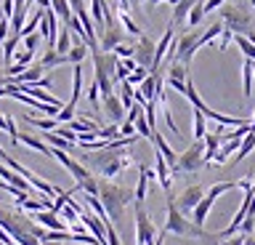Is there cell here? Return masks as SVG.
<instances>
[{
  "label": "cell",
  "instance_id": "6da1fadb",
  "mask_svg": "<svg viewBox=\"0 0 255 245\" xmlns=\"http://www.w3.org/2000/svg\"><path fill=\"white\" fill-rule=\"evenodd\" d=\"M80 160H83V165H88V171L96 173V176L112 179V176H117L120 171L130 168V165H133V155L128 152V147H120V149L104 147V149L83 152V155H80Z\"/></svg>",
  "mask_w": 255,
  "mask_h": 245
},
{
  "label": "cell",
  "instance_id": "7a4b0ae2",
  "mask_svg": "<svg viewBox=\"0 0 255 245\" xmlns=\"http://www.w3.org/2000/svg\"><path fill=\"white\" fill-rule=\"evenodd\" d=\"M162 232H165V235L189 237V240H202V243H207V245H218V240H221L218 235L205 232V227H197L191 219L183 216L173 197H167V221H165V229H162Z\"/></svg>",
  "mask_w": 255,
  "mask_h": 245
},
{
  "label": "cell",
  "instance_id": "3957f363",
  "mask_svg": "<svg viewBox=\"0 0 255 245\" xmlns=\"http://www.w3.org/2000/svg\"><path fill=\"white\" fill-rule=\"evenodd\" d=\"M96 197L101 200L104 211H107V219L115 221V219H120V213L133 203V189H128L123 184H115V181H109V179H99V195Z\"/></svg>",
  "mask_w": 255,
  "mask_h": 245
},
{
  "label": "cell",
  "instance_id": "277c9868",
  "mask_svg": "<svg viewBox=\"0 0 255 245\" xmlns=\"http://www.w3.org/2000/svg\"><path fill=\"white\" fill-rule=\"evenodd\" d=\"M221 21H223V27L231 29L234 35H253L255 29H253V11H250V5H245V3H223L221 5Z\"/></svg>",
  "mask_w": 255,
  "mask_h": 245
},
{
  "label": "cell",
  "instance_id": "5b68a950",
  "mask_svg": "<svg viewBox=\"0 0 255 245\" xmlns=\"http://www.w3.org/2000/svg\"><path fill=\"white\" fill-rule=\"evenodd\" d=\"M93 67H96V85H99L101 96L104 93H112L115 91V72H117V53L115 51H93Z\"/></svg>",
  "mask_w": 255,
  "mask_h": 245
},
{
  "label": "cell",
  "instance_id": "8992f818",
  "mask_svg": "<svg viewBox=\"0 0 255 245\" xmlns=\"http://www.w3.org/2000/svg\"><path fill=\"white\" fill-rule=\"evenodd\" d=\"M199 168H205V141L194 139V144L186 147L175 160V168L170 173H194Z\"/></svg>",
  "mask_w": 255,
  "mask_h": 245
},
{
  "label": "cell",
  "instance_id": "52a82bcc",
  "mask_svg": "<svg viewBox=\"0 0 255 245\" xmlns=\"http://www.w3.org/2000/svg\"><path fill=\"white\" fill-rule=\"evenodd\" d=\"M202 32H186L175 40V59L173 61H181L183 67H189V61L194 59V53L202 48V40H199Z\"/></svg>",
  "mask_w": 255,
  "mask_h": 245
},
{
  "label": "cell",
  "instance_id": "ba28073f",
  "mask_svg": "<svg viewBox=\"0 0 255 245\" xmlns=\"http://www.w3.org/2000/svg\"><path fill=\"white\" fill-rule=\"evenodd\" d=\"M154 237H157V227L151 224V219L146 216L143 205L135 203V243L138 245H151Z\"/></svg>",
  "mask_w": 255,
  "mask_h": 245
},
{
  "label": "cell",
  "instance_id": "9c48e42d",
  "mask_svg": "<svg viewBox=\"0 0 255 245\" xmlns=\"http://www.w3.org/2000/svg\"><path fill=\"white\" fill-rule=\"evenodd\" d=\"M128 40V32L123 29L120 21H109V24H104V29L99 32V48L101 51H115V45L125 43Z\"/></svg>",
  "mask_w": 255,
  "mask_h": 245
},
{
  "label": "cell",
  "instance_id": "30bf717a",
  "mask_svg": "<svg viewBox=\"0 0 255 245\" xmlns=\"http://www.w3.org/2000/svg\"><path fill=\"white\" fill-rule=\"evenodd\" d=\"M154 40L146 35H138V40L133 43V59H135V64L138 67H151V61H154Z\"/></svg>",
  "mask_w": 255,
  "mask_h": 245
},
{
  "label": "cell",
  "instance_id": "8fae6325",
  "mask_svg": "<svg viewBox=\"0 0 255 245\" xmlns=\"http://www.w3.org/2000/svg\"><path fill=\"white\" fill-rule=\"evenodd\" d=\"M101 104H104V112H107V117H109L112 123H123L125 120V107H123V101H120V96H117L115 91L104 93Z\"/></svg>",
  "mask_w": 255,
  "mask_h": 245
},
{
  "label": "cell",
  "instance_id": "7c38bea8",
  "mask_svg": "<svg viewBox=\"0 0 255 245\" xmlns=\"http://www.w3.org/2000/svg\"><path fill=\"white\" fill-rule=\"evenodd\" d=\"M202 197H205V189L199 187V184H191V187H186V189L181 192L178 200H175V197H173V200H175V205H178V211H181V213H186V211L194 208V205L202 200Z\"/></svg>",
  "mask_w": 255,
  "mask_h": 245
},
{
  "label": "cell",
  "instance_id": "4fadbf2b",
  "mask_svg": "<svg viewBox=\"0 0 255 245\" xmlns=\"http://www.w3.org/2000/svg\"><path fill=\"white\" fill-rule=\"evenodd\" d=\"M35 224H40L43 229H53V232H61V229H69V224L64 221L59 213L53 211H35Z\"/></svg>",
  "mask_w": 255,
  "mask_h": 245
},
{
  "label": "cell",
  "instance_id": "5bb4252c",
  "mask_svg": "<svg viewBox=\"0 0 255 245\" xmlns=\"http://www.w3.org/2000/svg\"><path fill=\"white\" fill-rule=\"evenodd\" d=\"M154 179L162 184V189L170 195V184H173V173H170V165L165 163V157L157 152V163H154Z\"/></svg>",
  "mask_w": 255,
  "mask_h": 245
},
{
  "label": "cell",
  "instance_id": "9a60e30c",
  "mask_svg": "<svg viewBox=\"0 0 255 245\" xmlns=\"http://www.w3.org/2000/svg\"><path fill=\"white\" fill-rule=\"evenodd\" d=\"M151 179H154V171H149V168H143V165H141L138 184H135V189H133V203L143 205V200H146V187H149V181H151Z\"/></svg>",
  "mask_w": 255,
  "mask_h": 245
},
{
  "label": "cell",
  "instance_id": "2e32d148",
  "mask_svg": "<svg viewBox=\"0 0 255 245\" xmlns=\"http://www.w3.org/2000/svg\"><path fill=\"white\" fill-rule=\"evenodd\" d=\"M16 141H19V144H24V147H29V149H37V152H40V155H45V157H53V149L48 147L45 141L35 139L32 133H19V136H16Z\"/></svg>",
  "mask_w": 255,
  "mask_h": 245
},
{
  "label": "cell",
  "instance_id": "e0dca14e",
  "mask_svg": "<svg viewBox=\"0 0 255 245\" xmlns=\"http://www.w3.org/2000/svg\"><path fill=\"white\" fill-rule=\"evenodd\" d=\"M24 123L32 125V128H40V131H56V125H59V120L56 117H35V115H24Z\"/></svg>",
  "mask_w": 255,
  "mask_h": 245
},
{
  "label": "cell",
  "instance_id": "ac0fdd59",
  "mask_svg": "<svg viewBox=\"0 0 255 245\" xmlns=\"http://www.w3.org/2000/svg\"><path fill=\"white\" fill-rule=\"evenodd\" d=\"M88 53H91V48H88L85 43H75L67 53H64V56H67V64H83Z\"/></svg>",
  "mask_w": 255,
  "mask_h": 245
},
{
  "label": "cell",
  "instance_id": "d6986e66",
  "mask_svg": "<svg viewBox=\"0 0 255 245\" xmlns=\"http://www.w3.org/2000/svg\"><path fill=\"white\" fill-rule=\"evenodd\" d=\"M202 141H205V165H207V163H213V157L221 147V133H205Z\"/></svg>",
  "mask_w": 255,
  "mask_h": 245
},
{
  "label": "cell",
  "instance_id": "ffe728a7",
  "mask_svg": "<svg viewBox=\"0 0 255 245\" xmlns=\"http://www.w3.org/2000/svg\"><path fill=\"white\" fill-rule=\"evenodd\" d=\"M72 45H75V43H72V32H69V27H61V29H59V35H56L53 51L64 56V53H67V51L72 48Z\"/></svg>",
  "mask_w": 255,
  "mask_h": 245
},
{
  "label": "cell",
  "instance_id": "44dd1931",
  "mask_svg": "<svg viewBox=\"0 0 255 245\" xmlns=\"http://www.w3.org/2000/svg\"><path fill=\"white\" fill-rule=\"evenodd\" d=\"M253 149H255V128H253L250 133H247V136H245L242 141H239V149H237V155H234V163L245 160V157L250 155Z\"/></svg>",
  "mask_w": 255,
  "mask_h": 245
},
{
  "label": "cell",
  "instance_id": "7402d4cb",
  "mask_svg": "<svg viewBox=\"0 0 255 245\" xmlns=\"http://www.w3.org/2000/svg\"><path fill=\"white\" fill-rule=\"evenodd\" d=\"M45 141H48L53 149H64V152H72V149L77 147V144H72V141H67L64 136H59L56 131H45Z\"/></svg>",
  "mask_w": 255,
  "mask_h": 245
},
{
  "label": "cell",
  "instance_id": "603a6c76",
  "mask_svg": "<svg viewBox=\"0 0 255 245\" xmlns=\"http://www.w3.org/2000/svg\"><path fill=\"white\" fill-rule=\"evenodd\" d=\"M59 64H67V56L56 53L53 48H48V51H45V56L40 59V67H43V69H51V67H59Z\"/></svg>",
  "mask_w": 255,
  "mask_h": 245
},
{
  "label": "cell",
  "instance_id": "cb8c5ba5",
  "mask_svg": "<svg viewBox=\"0 0 255 245\" xmlns=\"http://www.w3.org/2000/svg\"><path fill=\"white\" fill-rule=\"evenodd\" d=\"M167 80H189V67H183L181 61H170V69H167Z\"/></svg>",
  "mask_w": 255,
  "mask_h": 245
},
{
  "label": "cell",
  "instance_id": "d4e9b609",
  "mask_svg": "<svg viewBox=\"0 0 255 245\" xmlns=\"http://www.w3.org/2000/svg\"><path fill=\"white\" fill-rule=\"evenodd\" d=\"M21 43V37L19 35H8L5 40H3V61L5 64H11V59H13V53H16V45Z\"/></svg>",
  "mask_w": 255,
  "mask_h": 245
},
{
  "label": "cell",
  "instance_id": "484cf974",
  "mask_svg": "<svg viewBox=\"0 0 255 245\" xmlns=\"http://www.w3.org/2000/svg\"><path fill=\"white\" fill-rule=\"evenodd\" d=\"M253 61L250 59H245V67H242V93L245 96H250L253 93Z\"/></svg>",
  "mask_w": 255,
  "mask_h": 245
},
{
  "label": "cell",
  "instance_id": "4316f807",
  "mask_svg": "<svg viewBox=\"0 0 255 245\" xmlns=\"http://www.w3.org/2000/svg\"><path fill=\"white\" fill-rule=\"evenodd\" d=\"M120 24H123V29H125L128 35H135V37H138V35H143V32H141V27L135 24V21H133V16H130L128 11H120Z\"/></svg>",
  "mask_w": 255,
  "mask_h": 245
},
{
  "label": "cell",
  "instance_id": "83f0119b",
  "mask_svg": "<svg viewBox=\"0 0 255 245\" xmlns=\"http://www.w3.org/2000/svg\"><path fill=\"white\" fill-rule=\"evenodd\" d=\"M51 11L59 16L61 21L72 19V8H69V0H51Z\"/></svg>",
  "mask_w": 255,
  "mask_h": 245
},
{
  "label": "cell",
  "instance_id": "f1b7e54d",
  "mask_svg": "<svg viewBox=\"0 0 255 245\" xmlns=\"http://www.w3.org/2000/svg\"><path fill=\"white\" fill-rule=\"evenodd\" d=\"M234 43L239 45V51L245 53V59H250V61H255V43H250L245 35H234Z\"/></svg>",
  "mask_w": 255,
  "mask_h": 245
},
{
  "label": "cell",
  "instance_id": "f546056e",
  "mask_svg": "<svg viewBox=\"0 0 255 245\" xmlns=\"http://www.w3.org/2000/svg\"><path fill=\"white\" fill-rule=\"evenodd\" d=\"M202 3H205V0H197V3L191 5V11H189V16H186V21H189V27H197L199 21L205 19V8H202Z\"/></svg>",
  "mask_w": 255,
  "mask_h": 245
},
{
  "label": "cell",
  "instance_id": "4dcf8cb0",
  "mask_svg": "<svg viewBox=\"0 0 255 245\" xmlns=\"http://www.w3.org/2000/svg\"><path fill=\"white\" fill-rule=\"evenodd\" d=\"M221 32H223V21H215L213 27H207L205 32L199 35V40H202V45H210V43H213V40H215V37H218Z\"/></svg>",
  "mask_w": 255,
  "mask_h": 245
},
{
  "label": "cell",
  "instance_id": "1f68e13d",
  "mask_svg": "<svg viewBox=\"0 0 255 245\" xmlns=\"http://www.w3.org/2000/svg\"><path fill=\"white\" fill-rule=\"evenodd\" d=\"M77 189H83L85 195H99V176H88V179H83V181H77Z\"/></svg>",
  "mask_w": 255,
  "mask_h": 245
},
{
  "label": "cell",
  "instance_id": "d6a6232c",
  "mask_svg": "<svg viewBox=\"0 0 255 245\" xmlns=\"http://www.w3.org/2000/svg\"><path fill=\"white\" fill-rule=\"evenodd\" d=\"M205 133H207V117L199 109H194V139H205Z\"/></svg>",
  "mask_w": 255,
  "mask_h": 245
},
{
  "label": "cell",
  "instance_id": "836d02e7",
  "mask_svg": "<svg viewBox=\"0 0 255 245\" xmlns=\"http://www.w3.org/2000/svg\"><path fill=\"white\" fill-rule=\"evenodd\" d=\"M96 136H99L101 141H112V139H117L120 136V125L117 123H112V125H99V131H96Z\"/></svg>",
  "mask_w": 255,
  "mask_h": 245
},
{
  "label": "cell",
  "instance_id": "e575fe53",
  "mask_svg": "<svg viewBox=\"0 0 255 245\" xmlns=\"http://www.w3.org/2000/svg\"><path fill=\"white\" fill-rule=\"evenodd\" d=\"M67 171L72 173V176H75V181H83V179H88V176H91V171H88L83 163H77V160H72V163L67 165Z\"/></svg>",
  "mask_w": 255,
  "mask_h": 245
},
{
  "label": "cell",
  "instance_id": "d590c367",
  "mask_svg": "<svg viewBox=\"0 0 255 245\" xmlns=\"http://www.w3.org/2000/svg\"><path fill=\"white\" fill-rule=\"evenodd\" d=\"M133 128H135V133H138L141 139H151V128H149V123H146V117H143V112L135 117Z\"/></svg>",
  "mask_w": 255,
  "mask_h": 245
},
{
  "label": "cell",
  "instance_id": "8d00e7d4",
  "mask_svg": "<svg viewBox=\"0 0 255 245\" xmlns=\"http://www.w3.org/2000/svg\"><path fill=\"white\" fill-rule=\"evenodd\" d=\"M21 40H24V48H27V51H37V48H40V40H43V37H40L37 32H32V35H24Z\"/></svg>",
  "mask_w": 255,
  "mask_h": 245
},
{
  "label": "cell",
  "instance_id": "74e56055",
  "mask_svg": "<svg viewBox=\"0 0 255 245\" xmlns=\"http://www.w3.org/2000/svg\"><path fill=\"white\" fill-rule=\"evenodd\" d=\"M146 75H149V69H146V67H135L133 72L125 77V83H130V85H133V83H141V80H143V77H146Z\"/></svg>",
  "mask_w": 255,
  "mask_h": 245
},
{
  "label": "cell",
  "instance_id": "f35d334b",
  "mask_svg": "<svg viewBox=\"0 0 255 245\" xmlns=\"http://www.w3.org/2000/svg\"><path fill=\"white\" fill-rule=\"evenodd\" d=\"M104 232H107V245H123L117 232H115V227H112V221H104Z\"/></svg>",
  "mask_w": 255,
  "mask_h": 245
},
{
  "label": "cell",
  "instance_id": "ab89813d",
  "mask_svg": "<svg viewBox=\"0 0 255 245\" xmlns=\"http://www.w3.org/2000/svg\"><path fill=\"white\" fill-rule=\"evenodd\" d=\"M115 53H117V59H130V56H133V43H120V45H115Z\"/></svg>",
  "mask_w": 255,
  "mask_h": 245
},
{
  "label": "cell",
  "instance_id": "60d3db41",
  "mask_svg": "<svg viewBox=\"0 0 255 245\" xmlns=\"http://www.w3.org/2000/svg\"><path fill=\"white\" fill-rule=\"evenodd\" d=\"M218 37H221V43H218V48H221V51H226V48H229V43H231V40H234V32H231V29H226V27H223V32H221Z\"/></svg>",
  "mask_w": 255,
  "mask_h": 245
},
{
  "label": "cell",
  "instance_id": "b9f144b4",
  "mask_svg": "<svg viewBox=\"0 0 255 245\" xmlns=\"http://www.w3.org/2000/svg\"><path fill=\"white\" fill-rule=\"evenodd\" d=\"M99 99H101V91H99V85H96V80H93L91 88H88V101H91L93 107H99Z\"/></svg>",
  "mask_w": 255,
  "mask_h": 245
},
{
  "label": "cell",
  "instance_id": "7bdbcfd3",
  "mask_svg": "<svg viewBox=\"0 0 255 245\" xmlns=\"http://www.w3.org/2000/svg\"><path fill=\"white\" fill-rule=\"evenodd\" d=\"M35 53H37V51H27V48H24V51H19V53H16L13 59L19 61V64H27V67H29V61L35 59Z\"/></svg>",
  "mask_w": 255,
  "mask_h": 245
},
{
  "label": "cell",
  "instance_id": "ee69618b",
  "mask_svg": "<svg viewBox=\"0 0 255 245\" xmlns=\"http://www.w3.org/2000/svg\"><path fill=\"white\" fill-rule=\"evenodd\" d=\"M223 3H226V0H205V3H202V8H205V13H213L215 8H221Z\"/></svg>",
  "mask_w": 255,
  "mask_h": 245
},
{
  "label": "cell",
  "instance_id": "f6af8a7d",
  "mask_svg": "<svg viewBox=\"0 0 255 245\" xmlns=\"http://www.w3.org/2000/svg\"><path fill=\"white\" fill-rule=\"evenodd\" d=\"M133 133H135L133 123H128V120H123V123H120V136H133Z\"/></svg>",
  "mask_w": 255,
  "mask_h": 245
},
{
  "label": "cell",
  "instance_id": "bcb514c9",
  "mask_svg": "<svg viewBox=\"0 0 255 245\" xmlns=\"http://www.w3.org/2000/svg\"><path fill=\"white\" fill-rule=\"evenodd\" d=\"M8 35H11V24H8V19H3L0 21V45H3V40Z\"/></svg>",
  "mask_w": 255,
  "mask_h": 245
},
{
  "label": "cell",
  "instance_id": "7dc6e473",
  "mask_svg": "<svg viewBox=\"0 0 255 245\" xmlns=\"http://www.w3.org/2000/svg\"><path fill=\"white\" fill-rule=\"evenodd\" d=\"M245 240H247V235H242V232H239V235H231L226 245H245Z\"/></svg>",
  "mask_w": 255,
  "mask_h": 245
},
{
  "label": "cell",
  "instance_id": "c3c4849f",
  "mask_svg": "<svg viewBox=\"0 0 255 245\" xmlns=\"http://www.w3.org/2000/svg\"><path fill=\"white\" fill-rule=\"evenodd\" d=\"M167 85H170V88H175L183 96V91H186V83H181V80H167Z\"/></svg>",
  "mask_w": 255,
  "mask_h": 245
},
{
  "label": "cell",
  "instance_id": "681fc988",
  "mask_svg": "<svg viewBox=\"0 0 255 245\" xmlns=\"http://www.w3.org/2000/svg\"><path fill=\"white\" fill-rule=\"evenodd\" d=\"M32 85H37V88H48V85H51V77H48V75H43L37 83H32Z\"/></svg>",
  "mask_w": 255,
  "mask_h": 245
},
{
  "label": "cell",
  "instance_id": "f907efd6",
  "mask_svg": "<svg viewBox=\"0 0 255 245\" xmlns=\"http://www.w3.org/2000/svg\"><path fill=\"white\" fill-rule=\"evenodd\" d=\"M8 83H11V77L5 75V69H0V88H5Z\"/></svg>",
  "mask_w": 255,
  "mask_h": 245
},
{
  "label": "cell",
  "instance_id": "816d5d0a",
  "mask_svg": "<svg viewBox=\"0 0 255 245\" xmlns=\"http://www.w3.org/2000/svg\"><path fill=\"white\" fill-rule=\"evenodd\" d=\"M151 245H165V232H157V237L151 240Z\"/></svg>",
  "mask_w": 255,
  "mask_h": 245
},
{
  "label": "cell",
  "instance_id": "f5cc1de1",
  "mask_svg": "<svg viewBox=\"0 0 255 245\" xmlns=\"http://www.w3.org/2000/svg\"><path fill=\"white\" fill-rule=\"evenodd\" d=\"M37 8H51V0H35Z\"/></svg>",
  "mask_w": 255,
  "mask_h": 245
},
{
  "label": "cell",
  "instance_id": "db71d44e",
  "mask_svg": "<svg viewBox=\"0 0 255 245\" xmlns=\"http://www.w3.org/2000/svg\"><path fill=\"white\" fill-rule=\"evenodd\" d=\"M0 128H3V131L8 128V120H5V115H0Z\"/></svg>",
  "mask_w": 255,
  "mask_h": 245
},
{
  "label": "cell",
  "instance_id": "11a10c76",
  "mask_svg": "<svg viewBox=\"0 0 255 245\" xmlns=\"http://www.w3.org/2000/svg\"><path fill=\"white\" fill-rule=\"evenodd\" d=\"M146 3H149V5H157V3H162V0H146Z\"/></svg>",
  "mask_w": 255,
  "mask_h": 245
},
{
  "label": "cell",
  "instance_id": "9f6ffc18",
  "mask_svg": "<svg viewBox=\"0 0 255 245\" xmlns=\"http://www.w3.org/2000/svg\"><path fill=\"white\" fill-rule=\"evenodd\" d=\"M247 5H250V8H255V0H250V3H247Z\"/></svg>",
  "mask_w": 255,
  "mask_h": 245
},
{
  "label": "cell",
  "instance_id": "6f0895ef",
  "mask_svg": "<svg viewBox=\"0 0 255 245\" xmlns=\"http://www.w3.org/2000/svg\"><path fill=\"white\" fill-rule=\"evenodd\" d=\"M250 125H253V128H255V115H253V120H250Z\"/></svg>",
  "mask_w": 255,
  "mask_h": 245
},
{
  "label": "cell",
  "instance_id": "680465c9",
  "mask_svg": "<svg viewBox=\"0 0 255 245\" xmlns=\"http://www.w3.org/2000/svg\"><path fill=\"white\" fill-rule=\"evenodd\" d=\"M3 19H5V16H3V11H0V21H3Z\"/></svg>",
  "mask_w": 255,
  "mask_h": 245
},
{
  "label": "cell",
  "instance_id": "91938a15",
  "mask_svg": "<svg viewBox=\"0 0 255 245\" xmlns=\"http://www.w3.org/2000/svg\"><path fill=\"white\" fill-rule=\"evenodd\" d=\"M253 75H255V61H253Z\"/></svg>",
  "mask_w": 255,
  "mask_h": 245
}]
</instances>
